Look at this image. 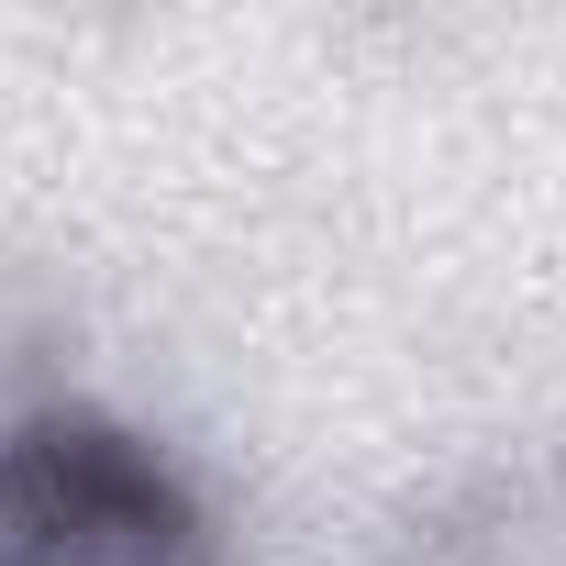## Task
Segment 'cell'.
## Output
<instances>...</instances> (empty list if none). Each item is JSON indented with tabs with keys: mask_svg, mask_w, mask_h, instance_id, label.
I'll return each instance as SVG.
<instances>
[{
	"mask_svg": "<svg viewBox=\"0 0 566 566\" xmlns=\"http://www.w3.org/2000/svg\"><path fill=\"white\" fill-rule=\"evenodd\" d=\"M0 566H189V522L123 444L45 433L0 467Z\"/></svg>",
	"mask_w": 566,
	"mask_h": 566,
	"instance_id": "obj_1",
	"label": "cell"
}]
</instances>
